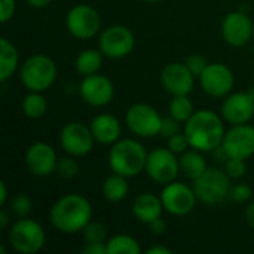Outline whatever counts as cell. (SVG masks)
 I'll use <instances>...</instances> for the list:
<instances>
[{
	"label": "cell",
	"instance_id": "obj_6",
	"mask_svg": "<svg viewBox=\"0 0 254 254\" xmlns=\"http://www.w3.org/2000/svg\"><path fill=\"white\" fill-rule=\"evenodd\" d=\"M231 177L225 170L217 167H208L201 177L193 182V190L199 202L205 205H217L225 199H229Z\"/></svg>",
	"mask_w": 254,
	"mask_h": 254
},
{
	"label": "cell",
	"instance_id": "obj_22",
	"mask_svg": "<svg viewBox=\"0 0 254 254\" xmlns=\"http://www.w3.org/2000/svg\"><path fill=\"white\" fill-rule=\"evenodd\" d=\"M179 159H180V173L188 180H192V182L201 177L204 171L208 168V164L204 158V152L196 150L193 147L182 153Z\"/></svg>",
	"mask_w": 254,
	"mask_h": 254
},
{
	"label": "cell",
	"instance_id": "obj_29",
	"mask_svg": "<svg viewBox=\"0 0 254 254\" xmlns=\"http://www.w3.org/2000/svg\"><path fill=\"white\" fill-rule=\"evenodd\" d=\"M83 235L85 243H107V228L97 220H91L83 231L80 232Z\"/></svg>",
	"mask_w": 254,
	"mask_h": 254
},
{
	"label": "cell",
	"instance_id": "obj_19",
	"mask_svg": "<svg viewBox=\"0 0 254 254\" xmlns=\"http://www.w3.org/2000/svg\"><path fill=\"white\" fill-rule=\"evenodd\" d=\"M161 85L171 95H189L193 91L195 76L185 63H170L161 70Z\"/></svg>",
	"mask_w": 254,
	"mask_h": 254
},
{
	"label": "cell",
	"instance_id": "obj_25",
	"mask_svg": "<svg viewBox=\"0 0 254 254\" xmlns=\"http://www.w3.org/2000/svg\"><path fill=\"white\" fill-rule=\"evenodd\" d=\"M104 55L100 49H85L79 52L74 61V68L80 76H91L100 73Z\"/></svg>",
	"mask_w": 254,
	"mask_h": 254
},
{
	"label": "cell",
	"instance_id": "obj_26",
	"mask_svg": "<svg viewBox=\"0 0 254 254\" xmlns=\"http://www.w3.org/2000/svg\"><path fill=\"white\" fill-rule=\"evenodd\" d=\"M21 109L28 119H40L48 112V100L45 98L43 92L28 91L22 100Z\"/></svg>",
	"mask_w": 254,
	"mask_h": 254
},
{
	"label": "cell",
	"instance_id": "obj_39",
	"mask_svg": "<svg viewBox=\"0 0 254 254\" xmlns=\"http://www.w3.org/2000/svg\"><path fill=\"white\" fill-rule=\"evenodd\" d=\"M147 226H149L150 234H153V235H156V237L164 235V234L167 232V229H168V225H167V222H165L162 217H159V219L153 220V222H152V223H149Z\"/></svg>",
	"mask_w": 254,
	"mask_h": 254
},
{
	"label": "cell",
	"instance_id": "obj_31",
	"mask_svg": "<svg viewBox=\"0 0 254 254\" xmlns=\"http://www.w3.org/2000/svg\"><path fill=\"white\" fill-rule=\"evenodd\" d=\"M55 174L61 179H74L79 174V164L74 156L67 155L58 159Z\"/></svg>",
	"mask_w": 254,
	"mask_h": 254
},
{
	"label": "cell",
	"instance_id": "obj_24",
	"mask_svg": "<svg viewBox=\"0 0 254 254\" xmlns=\"http://www.w3.org/2000/svg\"><path fill=\"white\" fill-rule=\"evenodd\" d=\"M101 193H103L104 199H107L109 202L124 201L129 193L128 177L112 173L110 176H107L104 179V182L101 185Z\"/></svg>",
	"mask_w": 254,
	"mask_h": 254
},
{
	"label": "cell",
	"instance_id": "obj_13",
	"mask_svg": "<svg viewBox=\"0 0 254 254\" xmlns=\"http://www.w3.org/2000/svg\"><path fill=\"white\" fill-rule=\"evenodd\" d=\"M198 79L202 91L216 98H225L229 95L235 85L232 70L223 63H208Z\"/></svg>",
	"mask_w": 254,
	"mask_h": 254
},
{
	"label": "cell",
	"instance_id": "obj_10",
	"mask_svg": "<svg viewBox=\"0 0 254 254\" xmlns=\"http://www.w3.org/2000/svg\"><path fill=\"white\" fill-rule=\"evenodd\" d=\"M146 174L150 180L158 185H167L177 180L180 174V159L179 155L171 152L168 147H159L147 155Z\"/></svg>",
	"mask_w": 254,
	"mask_h": 254
},
{
	"label": "cell",
	"instance_id": "obj_37",
	"mask_svg": "<svg viewBox=\"0 0 254 254\" xmlns=\"http://www.w3.org/2000/svg\"><path fill=\"white\" fill-rule=\"evenodd\" d=\"M16 10V0H0V21L6 24L10 21Z\"/></svg>",
	"mask_w": 254,
	"mask_h": 254
},
{
	"label": "cell",
	"instance_id": "obj_20",
	"mask_svg": "<svg viewBox=\"0 0 254 254\" xmlns=\"http://www.w3.org/2000/svg\"><path fill=\"white\" fill-rule=\"evenodd\" d=\"M89 127H91L95 141L100 144L112 146L118 140H121L122 125H121L119 119L110 113L97 115L95 118H92Z\"/></svg>",
	"mask_w": 254,
	"mask_h": 254
},
{
	"label": "cell",
	"instance_id": "obj_7",
	"mask_svg": "<svg viewBox=\"0 0 254 254\" xmlns=\"http://www.w3.org/2000/svg\"><path fill=\"white\" fill-rule=\"evenodd\" d=\"M65 28L73 37L88 40L101 31V16L91 4L77 3L65 15Z\"/></svg>",
	"mask_w": 254,
	"mask_h": 254
},
{
	"label": "cell",
	"instance_id": "obj_16",
	"mask_svg": "<svg viewBox=\"0 0 254 254\" xmlns=\"http://www.w3.org/2000/svg\"><path fill=\"white\" fill-rule=\"evenodd\" d=\"M77 89L83 103L92 107H104L110 104L115 97L113 82L107 76L100 73L83 76Z\"/></svg>",
	"mask_w": 254,
	"mask_h": 254
},
{
	"label": "cell",
	"instance_id": "obj_23",
	"mask_svg": "<svg viewBox=\"0 0 254 254\" xmlns=\"http://www.w3.org/2000/svg\"><path fill=\"white\" fill-rule=\"evenodd\" d=\"M19 65V52L16 46L6 37L0 39V82L12 77Z\"/></svg>",
	"mask_w": 254,
	"mask_h": 254
},
{
	"label": "cell",
	"instance_id": "obj_40",
	"mask_svg": "<svg viewBox=\"0 0 254 254\" xmlns=\"http://www.w3.org/2000/svg\"><path fill=\"white\" fill-rule=\"evenodd\" d=\"M244 219L247 222L249 226H252L254 229V201L249 202L247 207H246V211H244Z\"/></svg>",
	"mask_w": 254,
	"mask_h": 254
},
{
	"label": "cell",
	"instance_id": "obj_32",
	"mask_svg": "<svg viewBox=\"0 0 254 254\" xmlns=\"http://www.w3.org/2000/svg\"><path fill=\"white\" fill-rule=\"evenodd\" d=\"M225 171L232 180H240L247 174V159L228 158L225 164Z\"/></svg>",
	"mask_w": 254,
	"mask_h": 254
},
{
	"label": "cell",
	"instance_id": "obj_12",
	"mask_svg": "<svg viewBox=\"0 0 254 254\" xmlns=\"http://www.w3.org/2000/svg\"><path fill=\"white\" fill-rule=\"evenodd\" d=\"M95 143L97 141L89 125L82 122H68L61 128L60 144L67 155L74 158L86 156L92 152Z\"/></svg>",
	"mask_w": 254,
	"mask_h": 254
},
{
	"label": "cell",
	"instance_id": "obj_43",
	"mask_svg": "<svg viewBox=\"0 0 254 254\" xmlns=\"http://www.w3.org/2000/svg\"><path fill=\"white\" fill-rule=\"evenodd\" d=\"M147 254H171L173 250L168 249V247H162V246H156V247H150L147 252Z\"/></svg>",
	"mask_w": 254,
	"mask_h": 254
},
{
	"label": "cell",
	"instance_id": "obj_18",
	"mask_svg": "<svg viewBox=\"0 0 254 254\" xmlns=\"http://www.w3.org/2000/svg\"><path fill=\"white\" fill-rule=\"evenodd\" d=\"M58 159L60 158L51 144L45 141H36L28 146L24 162L30 174L36 177H48L55 173Z\"/></svg>",
	"mask_w": 254,
	"mask_h": 254
},
{
	"label": "cell",
	"instance_id": "obj_35",
	"mask_svg": "<svg viewBox=\"0 0 254 254\" xmlns=\"http://www.w3.org/2000/svg\"><path fill=\"white\" fill-rule=\"evenodd\" d=\"M179 132H182V122L180 121L174 119L173 116L162 118V124H161V129H159V135L162 138L168 140Z\"/></svg>",
	"mask_w": 254,
	"mask_h": 254
},
{
	"label": "cell",
	"instance_id": "obj_28",
	"mask_svg": "<svg viewBox=\"0 0 254 254\" xmlns=\"http://www.w3.org/2000/svg\"><path fill=\"white\" fill-rule=\"evenodd\" d=\"M168 112L170 116L185 124L195 113V106L189 98V95H174L170 101Z\"/></svg>",
	"mask_w": 254,
	"mask_h": 254
},
{
	"label": "cell",
	"instance_id": "obj_27",
	"mask_svg": "<svg viewBox=\"0 0 254 254\" xmlns=\"http://www.w3.org/2000/svg\"><path fill=\"white\" fill-rule=\"evenodd\" d=\"M107 254H138L141 247L138 241L128 234H116L106 243Z\"/></svg>",
	"mask_w": 254,
	"mask_h": 254
},
{
	"label": "cell",
	"instance_id": "obj_41",
	"mask_svg": "<svg viewBox=\"0 0 254 254\" xmlns=\"http://www.w3.org/2000/svg\"><path fill=\"white\" fill-rule=\"evenodd\" d=\"M10 214L6 211V210H1L0 211V228L4 231V229H7V228H10Z\"/></svg>",
	"mask_w": 254,
	"mask_h": 254
},
{
	"label": "cell",
	"instance_id": "obj_2",
	"mask_svg": "<svg viewBox=\"0 0 254 254\" xmlns=\"http://www.w3.org/2000/svg\"><path fill=\"white\" fill-rule=\"evenodd\" d=\"M92 220V205L80 193H65L58 198L49 211L51 225L61 234L73 235L83 231Z\"/></svg>",
	"mask_w": 254,
	"mask_h": 254
},
{
	"label": "cell",
	"instance_id": "obj_38",
	"mask_svg": "<svg viewBox=\"0 0 254 254\" xmlns=\"http://www.w3.org/2000/svg\"><path fill=\"white\" fill-rule=\"evenodd\" d=\"M83 254H107L106 243H85L80 250Z\"/></svg>",
	"mask_w": 254,
	"mask_h": 254
},
{
	"label": "cell",
	"instance_id": "obj_5",
	"mask_svg": "<svg viewBox=\"0 0 254 254\" xmlns=\"http://www.w3.org/2000/svg\"><path fill=\"white\" fill-rule=\"evenodd\" d=\"M7 241L16 253L36 254L45 247L46 232L39 222L30 217H22L10 225Z\"/></svg>",
	"mask_w": 254,
	"mask_h": 254
},
{
	"label": "cell",
	"instance_id": "obj_1",
	"mask_svg": "<svg viewBox=\"0 0 254 254\" xmlns=\"http://www.w3.org/2000/svg\"><path fill=\"white\" fill-rule=\"evenodd\" d=\"M183 132L186 134L190 147L204 153L213 152L222 146L226 134L225 119L213 110H195V113L185 122Z\"/></svg>",
	"mask_w": 254,
	"mask_h": 254
},
{
	"label": "cell",
	"instance_id": "obj_44",
	"mask_svg": "<svg viewBox=\"0 0 254 254\" xmlns=\"http://www.w3.org/2000/svg\"><path fill=\"white\" fill-rule=\"evenodd\" d=\"M7 202V186L4 182H0V205L4 207Z\"/></svg>",
	"mask_w": 254,
	"mask_h": 254
},
{
	"label": "cell",
	"instance_id": "obj_3",
	"mask_svg": "<svg viewBox=\"0 0 254 254\" xmlns=\"http://www.w3.org/2000/svg\"><path fill=\"white\" fill-rule=\"evenodd\" d=\"M147 155L149 153L138 140L121 138L112 144L107 161L112 173L132 179L144 171Z\"/></svg>",
	"mask_w": 254,
	"mask_h": 254
},
{
	"label": "cell",
	"instance_id": "obj_11",
	"mask_svg": "<svg viewBox=\"0 0 254 254\" xmlns=\"http://www.w3.org/2000/svg\"><path fill=\"white\" fill-rule=\"evenodd\" d=\"M161 199L164 210L173 216H188L195 210L198 202L193 186L177 180L164 185L161 190Z\"/></svg>",
	"mask_w": 254,
	"mask_h": 254
},
{
	"label": "cell",
	"instance_id": "obj_14",
	"mask_svg": "<svg viewBox=\"0 0 254 254\" xmlns=\"http://www.w3.org/2000/svg\"><path fill=\"white\" fill-rule=\"evenodd\" d=\"M226 158L249 159L254 155V127L250 124L231 125L226 131L222 146Z\"/></svg>",
	"mask_w": 254,
	"mask_h": 254
},
{
	"label": "cell",
	"instance_id": "obj_8",
	"mask_svg": "<svg viewBox=\"0 0 254 254\" xmlns=\"http://www.w3.org/2000/svg\"><path fill=\"white\" fill-rule=\"evenodd\" d=\"M134 33L122 24H112L100 31L98 49L104 57L110 60H121L128 57L134 51Z\"/></svg>",
	"mask_w": 254,
	"mask_h": 254
},
{
	"label": "cell",
	"instance_id": "obj_36",
	"mask_svg": "<svg viewBox=\"0 0 254 254\" xmlns=\"http://www.w3.org/2000/svg\"><path fill=\"white\" fill-rule=\"evenodd\" d=\"M185 64L188 65V68L193 73L195 77H199L201 73L205 70V67L208 65V61L202 57V55H198V54H193V55H189L185 61Z\"/></svg>",
	"mask_w": 254,
	"mask_h": 254
},
{
	"label": "cell",
	"instance_id": "obj_33",
	"mask_svg": "<svg viewBox=\"0 0 254 254\" xmlns=\"http://www.w3.org/2000/svg\"><path fill=\"white\" fill-rule=\"evenodd\" d=\"M253 196V189L246 183H238L231 186L229 190V201L235 204H249Z\"/></svg>",
	"mask_w": 254,
	"mask_h": 254
},
{
	"label": "cell",
	"instance_id": "obj_17",
	"mask_svg": "<svg viewBox=\"0 0 254 254\" xmlns=\"http://www.w3.org/2000/svg\"><path fill=\"white\" fill-rule=\"evenodd\" d=\"M220 115L229 125L250 124L254 118V95L250 91L231 92L220 106Z\"/></svg>",
	"mask_w": 254,
	"mask_h": 254
},
{
	"label": "cell",
	"instance_id": "obj_34",
	"mask_svg": "<svg viewBox=\"0 0 254 254\" xmlns=\"http://www.w3.org/2000/svg\"><path fill=\"white\" fill-rule=\"evenodd\" d=\"M167 147L171 152H174L176 155L180 156L182 153H185L186 150L190 149V143H189L186 134L182 131V132H179V134H176V135H173L171 138L167 140Z\"/></svg>",
	"mask_w": 254,
	"mask_h": 254
},
{
	"label": "cell",
	"instance_id": "obj_42",
	"mask_svg": "<svg viewBox=\"0 0 254 254\" xmlns=\"http://www.w3.org/2000/svg\"><path fill=\"white\" fill-rule=\"evenodd\" d=\"M27 3L31 6V7H36V9H43L46 6H49L52 3V0H27Z\"/></svg>",
	"mask_w": 254,
	"mask_h": 254
},
{
	"label": "cell",
	"instance_id": "obj_30",
	"mask_svg": "<svg viewBox=\"0 0 254 254\" xmlns=\"http://www.w3.org/2000/svg\"><path fill=\"white\" fill-rule=\"evenodd\" d=\"M33 210V201L27 193H18L10 201V211L15 217H28Z\"/></svg>",
	"mask_w": 254,
	"mask_h": 254
},
{
	"label": "cell",
	"instance_id": "obj_4",
	"mask_svg": "<svg viewBox=\"0 0 254 254\" xmlns=\"http://www.w3.org/2000/svg\"><path fill=\"white\" fill-rule=\"evenodd\" d=\"M57 76L58 67L55 61L45 54H36L28 57L19 68L21 83L28 91H48L55 83Z\"/></svg>",
	"mask_w": 254,
	"mask_h": 254
},
{
	"label": "cell",
	"instance_id": "obj_9",
	"mask_svg": "<svg viewBox=\"0 0 254 254\" xmlns=\"http://www.w3.org/2000/svg\"><path fill=\"white\" fill-rule=\"evenodd\" d=\"M127 128L140 138H150L159 135L162 116L147 103H135L128 107L125 113Z\"/></svg>",
	"mask_w": 254,
	"mask_h": 254
},
{
	"label": "cell",
	"instance_id": "obj_45",
	"mask_svg": "<svg viewBox=\"0 0 254 254\" xmlns=\"http://www.w3.org/2000/svg\"><path fill=\"white\" fill-rule=\"evenodd\" d=\"M143 1H147V3H155V1H161V0H143Z\"/></svg>",
	"mask_w": 254,
	"mask_h": 254
},
{
	"label": "cell",
	"instance_id": "obj_21",
	"mask_svg": "<svg viewBox=\"0 0 254 254\" xmlns=\"http://www.w3.org/2000/svg\"><path fill=\"white\" fill-rule=\"evenodd\" d=\"M164 204L161 199V195H155L152 192H144L140 193L132 204V213L135 216V219L140 223L149 225L153 220L162 217L164 213Z\"/></svg>",
	"mask_w": 254,
	"mask_h": 254
},
{
	"label": "cell",
	"instance_id": "obj_15",
	"mask_svg": "<svg viewBox=\"0 0 254 254\" xmlns=\"http://www.w3.org/2000/svg\"><path fill=\"white\" fill-rule=\"evenodd\" d=\"M223 40L234 48L246 46L254 37V22L243 10L229 12L220 25Z\"/></svg>",
	"mask_w": 254,
	"mask_h": 254
}]
</instances>
